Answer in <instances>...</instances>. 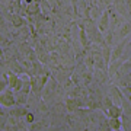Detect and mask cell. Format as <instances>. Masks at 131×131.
<instances>
[{
	"mask_svg": "<svg viewBox=\"0 0 131 131\" xmlns=\"http://www.w3.org/2000/svg\"><path fill=\"white\" fill-rule=\"evenodd\" d=\"M128 42V38H122V41L118 44L117 47L114 48L112 51H111V61H117L119 60L122 57V54H124V50H125V44Z\"/></svg>",
	"mask_w": 131,
	"mask_h": 131,
	"instance_id": "obj_1",
	"label": "cell"
},
{
	"mask_svg": "<svg viewBox=\"0 0 131 131\" xmlns=\"http://www.w3.org/2000/svg\"><path fill=\"white\" fill-rule=\"evenodd\" d=\"M0 103L3 106H13L15 103H16V99L12 95V92H3V93L0 95Z\"/></svg>",
	"mask_w": 131,
	"mask_h": 131,
	"instance_id": "obj_2",
	"label": "cell"
},
{
	"mask_svg": "<svg viewBox=\"0 0 131 131\" xmlns=\"http://www.w3.org/2000/svg\"><path fill=\"white\" fill-rule=\"evenodd\" d=\"M106 115L109 118H121L122 117L121 105H111V106L106 109Z\"/></svg>",
	"mask_w": 131,
	"mask_h": 131,
	"instance_id": "obj_3",
	"label": "cell"
},
{
	"mask_svg": "<svg viewBox=\"0 0 131 131\" xmlns=\"http://www.w3.org/2000/svg\"><path fill=\"white\" fill-rule=\"evenodd\" d=\"M108 128L112 131H118L122 128V121L119 118H109V121H108Z\"/></svg>",
	"mask_w": 131,
	"mask_h": 131,
	"instance_id": "obj_4",
	"label": "cell"
},
{
	"mask_svg": "<svg viewBox=\"0 0 131 131\" xmlns=\"http://www.w3.org/2000/svg\"><path fill=\"white\" fill-rule=\"evenodd\" d=\"M108 24H109V13L105 12V13L101 16V20H99V31H101V32H106Z\"/></svg>",
	"mask_w": 131,
	"mask_h": 131,
	"instance_id": "obj_5",
	"label": "cell"
},
{
	"mask_svg": "<svg viewBox=\"0 0 131 131\" xmlns=\"http://www.w3.org/2000/svg\"><path fill=\"white\" fill-rule=\"evenodd\" d=\"M131 32V24L130 22H125V24L121 26V29H119V34H118V37L119 38H125L128 37V34Z\"/></svg>",
	"mask_w": 131,
	"mask_h": 131,
	"instance_id": "obj_6",
	"label": "cell"
},
{
	"mask_svg": "<svg viewBox=\"0 0 131 131\" xmlns=\"http://www.w3.org/2000/svg\"><path fill=\"white\" fill-rule=\"evenodd\" d=\"M102 58L105 61V67L109 66V63H111V47L109 45H105V48L102 51Z\"/></svg>",
	"mask_w": 131,
	"mask_h": 131,
	"instance_id": "obj_7",
	"label": "cell"
},
{
	"mask_svg": "<svg viewBox=\"0 0 131 131\" xmlns=\"http://www.w3.org/2000/svg\"><path fill=\"white\" fill-rule=\"evenodd\" d=\"M112 101H115V105H121V95L117 88H112Z\"/></svg>",
	"mask_w": 131,
	"mask_h": 131,
	"instance_id": "obj_8",
	"label": "cell"
},
{
	"mask_svg": "<svg viewBox=\"0 0 131 131\" xmlns=\"http://www.w3.org/2000/svg\"><path fill=\"white\" fill-rule=\"evenodd\" d=\"M7 84H9L10 88H15V84H16V82H18V77H16V74H13V73H10V74H7Z\"/></svg>",
	"mask_w": 131,
	"mask_h": 131,
	"instance_id": "obj_9",
	"label": "cell"
},
{
	"mask_svg": "<svg viewBox=\"0 0 131 131\" xmlns=\"http://www.w3.org/2000/svg\"><path fill=\"white\" fill-rule=\"evenodd\" d=\"M111 105H114V101H112V98L111 96H106V98L103 99V109L106 111L108 108L111 106Z\"/></svg>",
	"mask_w": 131,
	"mask_h": 131,
	"instance_id": "obj_10",
	"label": "cell"
},
{
	"mask_svg": "<svg viewBox=\"0 0 131 131\" xmlns=\"http://www.w3.org/2000/svg\"><path fill=\"white\" fill-rule=\"evenodd\" d=\"M26 92H20L19 93V96H18V99H16V102H19V103H24L25 101H26Z\"/></svg>",
	"mask_w": 131,
	"mask_h": 131,
	"instance_id": "obj_11",
	"label": "cell"
},
{
	"mask_svg": "<svg viewBox=\"0 0 131 131\" xmlns=\"http://www.w3.org/2000/svg\"><path fill=\"white\" fill-rule=\"evenodd\" d=\"M7 86V80L6 79H0V92H3Z\"/></svg>",
	"mask_w": 131,
	"mask_h": 131,
	"instance_id": "obj_12",
	"label": "cell"
},
{
	"mask_svg": "<svg viewBox=\"0 0 131 131\" xmlns=\"http://www.w3.org/2000/svg\"><path fill=\"white\" fill-rule=\"evenodd\" d=\"M12 19H13V24L16 25V26H19V25H22V19L19 18V16H12Z\"/></svg>",
	"mask_w": 131,
	"mask_h": 131,
	"instance_id": "obj_13",
	"label": "cell"
},
{
	"mask_svg": "<svg viewBox=\"0 0 131 131\" xmlns=\"http://www.w3.org/2000/svg\"><path fill=\"white\" fill-rule=\"evenodd\" d=\"M67 106H69V109H76L77 108V103H76V101H69Z\"/></svg>",
	"mask_w": 131,
	"mask_h": 131,
	"instance_id": "obj_14",
	"label": "cell"
},
{
	"mask_svg": "<svg viewBox=\"0 0 131 131\" xmlns=\"http://www.w3.org/2000/svg\"><path fill=\"white\" fill-rule=\"evenodd\" d=\"M80 37H82V41H83V45L86 47V45H88V39H86V35H84V31H82V34H80Z\"/></svg>",
	"mask_w": 131,
	"mask_h": 131,
	"instance_id": "obj_15",
	"label": "cell"
},
{
	"mask_svg": "<svg viewBox=\"0 0 131 131\" xmlns=\"http://www.w3.org/2000/svg\"><path fill=\"white\" fill-rule=\"evenodd\" d=\"M31 128H32V130H41V128H44V125H42L41 122H38V124H34Z\"/></svg>",
	"mask_w": 131,
	"mask_h": 131,
	"instance_id": "obj_16",
	"label": "cell"
},
{
	"mask_svg": "<svg viewBox=\"0 0 131 131\" xmlns=\"http://www.w3.org/2000/svg\"><path fill=\"white\" fill-rule=\"evenodd\" d=\"M128 48H127V51H125V56H128V54H131V41H128Z\"/></svg>",
	"mask_w": 131,
	"mask_h": 131,
	"instance_id": "obj_17",
	"label": "cell"
},
{
	"mask_svg": "<svg viewBox=\"0 0 131 131\" xmlns=\"http://www.w3.org/2000/svg\"><path fill=\"white\" fill-rule=\"evenodd\" d=\"M2 114H3V111H2V103H0V115H2Z\"/></svg>",
	"mask_w": 131,
	"mask_h": 131,
	"instance_id": "obj_18",
	"label": "cell"
},
{
	"mask_svg": "<svg viewBox=\"0 0 131 131\" xmlns=\"http://www.w3.org/2000/svg\"><path fill=\"white\" fill-rule=\"evenodd\" d=\"M128 63H131V57H130V58H128Z\"/></svg>",
	"mask_w": 131,
	"mask_h": 131,
	"instance_id": "obj_19",
	"label": "cell"
}]
</instances>
